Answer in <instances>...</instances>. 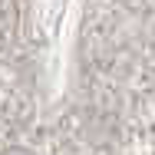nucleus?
I'll list each match as a JSON object with an SVG mask.
<instances>
[]
</instances>
